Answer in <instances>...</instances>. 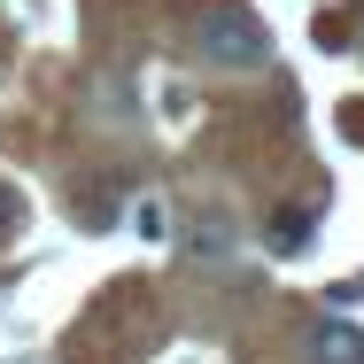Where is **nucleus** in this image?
<instances>
[{"label":"nucleus","instance_id":"f257e3e1","mask_svg":"<svg viewBox=\"0 0 364 364\" xmlns=\"http://www.w3.org/2000/svg\"><path fill=\"white\" fill-rule=\"evenodd\" d=\"M202 55H210L218 70H256V63L272 55V39H264V23H256L248 8H218V16L202 23Z\"/></svg>","mask_w":364,"mask_h":364},{"label":"nucleus","instance_id":"f03ea898","mask_svg":"<svg viewBox=\"0 0 364 364\" xmlns=\"http://www.w3.org/2000/svg\"><path fill=\"white\" fill-rule=\"evenodd\" d=\"M178 256L202 264V272H225V264L240 256V225L225 218V210H194V218L178 225Z\"/></svg>","mask_w":364,"mask_h":364},{"label":"nucleus","instance_id":"7ed1b4c3","mask_svg":"<svg viewBox=\"0 0 364 364\" xmlns=\"http://www.w3.org/2000/svg\"><path fill=\"white\" fill-rule=\"evenodd\" d=\"M310 364H364V326L318 318V326H310Z\"/></svg>","mask_w":364,"mask_h":364},{"label":"nucleus","instance_id":"20e7f679","mask_svg":"<svg viewBox=\"0 0 364 364\" xmlns=\"http://www.w3.org/2000/svg\"><path fill=\"white\" fill-rule=\"evenodd\" d=\"M272 248H279V256L310 248V218H302V210H279V218H272Z\"/></svg>","mask_w":364,"mask_h":364},{"label":"nucleus","instance_id":"39448f33","mask_svg":"<svg viewBox=\"0 0 364 364\" xmlns=\"http://www.w3.org/2000/svg\"><path fill=\"white\" fill-rule=\"evenodd\" d=\"M16 225V186H0V232Z\"/></svg>","mask_w":364,"mask_h":364}]
</instances>
